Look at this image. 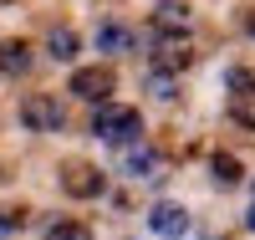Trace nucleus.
I'll return each instance as SVG.
<instances>
[{"instance_id": "nucleus-1", "label": "nucleus", "mask_w": 255, "mask_h": 240, "mask_svg": "<svg viewBox=\"0 0 255 240\" xmlns=\"http://www.w3.org/2000/svg\"><path fill=\"white\" fill-rule=\"evenodd\" d=\"M20 123H26L31 133H56V128H67V107H61L51 92H31L20 102Z\"/></svg>"}, {"instance_id": "nucleus-2", "label": "nucleus", "mask_w": 255, "mask_h": 240, "mask_svg": "<svg viewBox=\"0 0 255 240\" xmlns=\"http://www.w3.org/2000/svg\"><path fill=\"white\" fill-rule=\"evenodd\" d=\"M138 113H133V107H118V102H108V107H102V113H97V123H92V133L97 138H108V143H133L138 138Z\"/></svg>"}, {"instance_id": "nucleus-3", "label": "nucleus", "mask_w": 255, "mask_h": 240, "mask_svg": "<svg viewBox=\"0 0 255 240\" xmlns=\"http://www.w3.org/2000/svg\"><path fill=\"white\" fill-rule=\"evenodd\" d=\"M72 92H77L82 102H108L113 72H108V67H82V72H72Z\"/></svg>"}, {"instance_id": "nucleus-4", "label": "nucleus", "mask_w": 255, "mask_h": 240, "mask_svg": "<svg viewBox=\"0 0 255 240\" xmlns=\"http://www.w3.org/2000/svg\"><path fill=\"white\" fill-rule=\"evenodd\" d=\"M61 184H67V194H77V200H92V194H102V174L97 169H87V164H77V169H67L61 174Z\"/></svg>"}, {"instance_id": "nucleus-5", "label": "nucleus", "mask_w": 255, "mask_h": 240, "mask_svg": "<svg viewBox=\"0 0 255 240\" xmlns=\"http://www.w3.org/2000/svg\"><path fill=\"white\" fill-rule=\"evenodd\" d=\"M153 31H158V36H184V31H189V5H179V0L158 5V10H153Z\"/></svg>"}, {"instance_id": "nucleus-6", "label": "nucleus", "mask_w": 255, "mask_h": 240, "mask_svg": "<svg viewBox=\"0 0 255 240\" xmlns=\"http://www.w3.org/2000/svg\"><path fill=\"white\" fill-rule=\"evenodd\" d=\"M148 225H153L158 235H168V240H179V235L189 230V215H184L179 205H158L153 215H148Z\"/></svg>"}, {"instance_id": "nucleus-7", "label": "nucleus", "mask_w": 255, "mask_h": 240, "mask_svg": "<svg viewBox=\"0 0 255 240\" xmlns=\"http://www.w3.org/2000/svg\"><path fill=\"white\" fill-rule=\"evenodd\" d=\"M0 72H5V77H26V72H31L26 41H0Z\"/></svg>"}, {"instance_id": "nucleus-8", "label": "nucleus", "mask_w": 255, "mask_h": 240, "mask_svg": "<svg viewBox=\"0 0 255 240\" xmlns=\"http://www.w3.org/2000/svg\"><path fill=\"white\" fill-rule=\"evenodd\" d=\"M97 46L108 51V56L113 51H128V46H133V31H128V26H102L97 31Z\"/></svg>"}, {"instance_id": "nucleus-9", "label": "nucleus", "mask_w": 255, "mask_h": 240, "mask_svg": "<svg viewBox=\"0 0 255 240\" xmlns=\"http://www.w3.org/2000/svg\"><path fill=\"white\" fill-rule=\"evenodd\" d=\"M189 61H194V56H189V51H179V46H163V51L153 56V67H158V72H184Z\"/></svg>"}, {"instance_id": "nucleus-10", "label": "nucleus", "mask_w": 255, "mask_h": 240, "mask_svg": "<svg viewBox=\"0 0 255 240\" xmlns=\"http://www.w3.org/2000/svg\"><path fill=\"white\" fill-rule=\"evenodd\" d=\"M46 46H51V56H56V61H72V56H77V36H72V31H51Z\"/></svg>"}, {"instance_id": "nucleus-11", "label": "nucleus", "mask_w": 255, "mask_h": 240, "mask_svg": "<svg viewBox=\"0 0 255 240\" xmlns=\"http://www.w3.org/2000/svg\"><path fill=\"white\" fill-rule=\"evenodd\" d=\"M215 179H220V184H240V159L215 154Z\"/></svg>"}, {"instance_id": "nucleus-12", "label": "nucleus", "mask_w": 255, "mask_h": 240, "mask_svg": "<svg viewBox=\"0 0 255 240\" xmlns=\"http://www.w3.org/2000/svg\"><path fill=\"white\" fill-rule=\"evenodd\" d=\"M46 240H92V235H87V225L61 220V225H51V230H46Z\"/></svg>"}, {"instance_id": "nucleus-13", "label": "nucleus", "mask_w": 255, "mask_h": 240, "mask_svg": "<svg viewBox=\"0 0 255 240\" xmlns=\"http://www.w3.org/2000/svg\"><path fill=\"white\" fill-rule=\"evenodd\" d=\"M230 92H255V67H230Z\"/></svg>"}, {"instance_id": "nucleus-14", "label": "nucleus", "mask_w": 255, "mask_h": 240, "mask_svg": "<svg viewBox=\"0 0 255 240\" xmlns=\"http://www.w3.org/2000/svg\"><path fill=\"white\" fill-rule=\"evenodd\" d=\"M148 87H153V97H163V102L174 97V77H168V72H158V67H153V77H148Z\"/></svg>"}, {"instance_id": "nucleus-15", "label": "nucleus", "mask_w": 255, "mask_h": 240, "mask_svg": "<svg viewBox=\"0 0 255 240\" xmlns=\"http://www.w3.org/2000/svg\"><path fill=\"white\" fill-rule=\"evenodd\" d=\"M153 154H148V148H133V154H128V169H133V174H153Z\"/></svg>"}, {"instance_id": "nucleus-16", "label": "nucleus", "mask_w": 255, "mask_h": 240, "mask_svg": "<svg viewBox=\"0 0 255 240\" xmlns=\"http://www.w3.org/2000/svg\"><path fill=\"white\" fill-rule=\"evenodd\" d=\"M20 220H26V215H20V210H5V215H0V230H15Z\"/></svg>"}, {"instance_id": "nucleus-17", "label": "nucleus", "mask_w": 255, "mask_h": 240, "mask_svg": "<svg viewBox=\"0 0 255 240\" xmlns=\"http://www.w3.org/2000/svg\"><path fill=\"white\" fill-rule=\"evenodd\" d=\"M245 31H250V36H255V10H250V15H245Z\"/></svg>"}, {"instance_id": "nucleus-18", "label": "nucleus", "mask_w": 255, "mask_h": 240, "mask_svg": "<svg viewBox=\"0 0 255 240\" xmlns=\"http://www.w3.org/2000/svg\"><path fill=\"white\" fill-rule=\"evenodd\" d=\"M245 225H250V230H255V210H250V215H245Z\"/></svg>"}]
</instances>
